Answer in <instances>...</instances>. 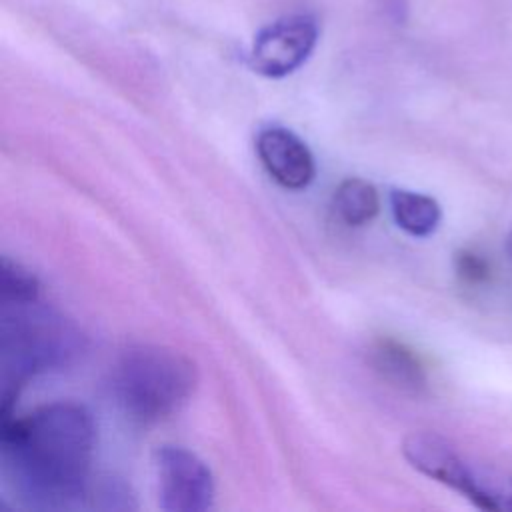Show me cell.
I'll return each mask as SVG.
<instances>
[{"mask_svg":"<svg viewBox=\"0 0 512 512\" xmlns=\"http://www.w3.org/2000/svg\"><path fill=\"white\" fill-rule=\"evenodd\" d=\"M380 208L376 188L362 178H346L334 190V212L348 226L368 224Z\"/></svg>","mask_w":512,"mask_h":512,"instance_id":"9c48e42d","label":"cell"},{"mask_svg":"<svg viewBox=\"0 0 512 512\" xmlns=\"http://www.w3.org/2000/svg\"><path fill=\"white\" fill-rule=\"evenodd\" d=\"M0 290L2 302H26L38 298L40 284L30 270L4 256L0 268Z\"/></svg>","mask_w":512,"mask_h":512,"instance_id":"30bf717a","label":"cell"},{"mask_svg":"<svg viewBox=\"0 0 512 512\" xmlns=\"http://www.w3.org/2000/svg\"><path fill=\"white\" fill-rule=\"evenodd\" d=\"M318 42V22L312 14H286L264 26L250 48L248 64L268 78H282L300 68Z\"/></svg>","mask_w":512,"mask_h":512,"instance_id":"277c9868","label":"cell"},{"mask_svg":"<svg viewBox=\"0 0 512 512\" xmlns=\"http://www.w3.org/2000/svg\"><path fill=\"white\" fill-rule=\"evenodd\" d=\"M506 248H508V254H510V258H512V232H510V236H508V242H506Z\"/></svg>","mask_w":512,"mask_h":512,"instance_id":"7c38bea8","label":"cell"},{"mask_svg":"<svg viewBox=\"0 0 512 512\" xmlns=\"http://www.w3.org/2000/svg\"><path fill=\"white\" fill-rule=\"evenodd\" d=\"M390 208L396 224L412 236L432 234L442 218L438 202L426 194L394 188L390 192Z\"/></svg>","mask_w":512,"mask_h":512,"instance_id":"ba28073f","label":"cell"},{"mask_svg":"<svg viewBox=\"0 0 512 512\" xmlns=\"http://www.w3.org/2000/svg\"><path fill=\"white\" fill-rule=\"evenodd\" d=\"M82 334L72 322L36 300L2 302L0 368L2 416L18 390L38 372L62 368L82 354Z\"/></svg>","mask_w":512,"mask_h":512,"instance_id":"7a4b0ae2","label":"cell"},{"mask_svg":"<svg viewBox=\"0 0 512 512\" xmlns=\"http://www.w3.org/2000/svg\"><path fill=\"white\" fill-rule=\"evenodd\" d=\"M94 420L76 402H54L24 418H2L0 460L28 508H76L90 492Z\"/></svg>","mask_w":512,"mask_h":512,"instance_id":"6da1fadb","label":"cell"},{"mask_svg":"<svg viewBox=\"0 0 512 512\" xmlns=\"http://www.w3.org/2000/svg\"><path fill=\"white\" fill-rule=\"evenodd\" d=\"M454 268H456L458 278L468 286H480L490 278L488 262L470 250H462L456 254Z\"/></svg>","mask_w":512,"mask_h":512,"instance_id":"8fae6325","label":"cell"},{"mask_svg":"<svg viewBox=\"0 0 512 512\" xmlns=\"http://www.w3.org/2000/svg\"><path fill=\"white\" fill-rule=\"evenodd\" d=\"M374 368L394 386L418 394L426 388V372L420 358L402 342L384 338L372 348Z\"/></svg>","mask_w":512,"mask_h":512,"instance_id":"52a82bcc","label":"cell"},{"mask_svg":"<svg viewBox=\"0 0 512 512\" xmlns=\"http://www.w3.org/2000/svg\"><path fill=\"white\" fill-rule=\"evenodd\" d=\"M112 388L122 410L152 424L176 414L196 388V366L178 350L136 344L126 348L112 372Z\"/></svg>","mask_w":512,"mask_h":512,"instance_id":"3957f363","label":"cell"},{"mask_svg":"<svg viewBox=\"0 0 512 512\" xmlns=\"http://www.w3.org/2000/svg\"><path fill=\"white\" fill-rule=\"evenodd\" d=\"M156 474L164 510L202 512L212 508L214 478L194 452L180 446H162L156 452Z\"/></svg>","mask_w":512,"mask_h":512,"instance_id":"5b68a950","label":"cell"},{"mask_svg":"<svg viewBox=\"0 0 512 512\" xmlns=\"http://www.w3.org/2000/svg\"><path fill=\"white\" fill-rule=\"evenodd\" d=\"M256 152L266 172L284 188H306L314 178V158L308 146L282 126H266L258 132Z\"/></svg>","mask_w":512,"mask_h":512,"instance_id":"8992f818","label":"cell"}]
</instances>
